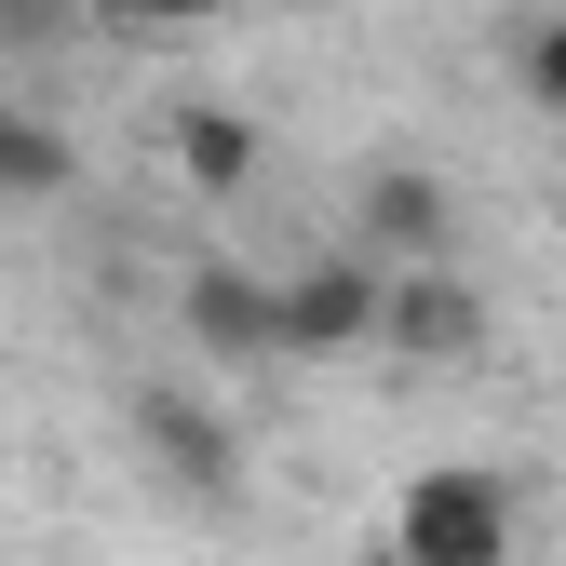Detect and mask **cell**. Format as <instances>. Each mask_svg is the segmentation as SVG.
Listing matches in <instances>:
<instances>
[{
    "instance_id": "9",
    "label": "cell",
    "mask_w": 566,
    "mask_h": 566,
    "mask_svg": "<svg viewBox=\"0 0 566 566\" xmlns=\"http://www.w3.org/2000/svg\"><path fill=\"white\" fill-rule=\"evenodd\" d=\"M513 82H526V108H553V122H566V14H539V28H526Z\"/></svg>"
},
{
    "instance_id": "1",
    "label": "cell",
    "mask_w": 566,
    "mask_h": 566,
    "mask_svg": "<svg viewBox=\"0 0 566 566\" xmlns=\"http://www.w3.org/2000/svg\"><path fill=\"white\" fill-rule=\"evenodd\" d=\"M513 472H485V459H432L391 500V566H513Z\"/></svg>"
},
{
    "instance_id": "11",
    "label": "cell",
    "mask_w": 566,
    "mask_h": 566,
    "mask_svg": "<svg viewBox=\"0 0 566 566\" xmlns=\"http://www.w3.org/2000/svg\"><path fill=\"white\" fill-rule=\"evenodd\" d=\"M122 14H135V28H217L230 0H122Z\"/></svg>"
},
{
    "instance_id": "5",
    "label": "cell",
    "mask_w": 566,
    "mask_h": 566,
    "mask_svg": "<svg viewBox=\"0 0 566 566\" xmlns=\"http://www.w3.org/2000/svg\"><path fill=\"white\" fill-rule=\"evenodd\" d=\"M378 337L391 365H459V350H485V297L459 270H378Z\"/></svg>"
},
{
    "instance_id": "10",
    "label": "cell",
    "mask_w": 566,
    "mask_h": 566,
    "mask_svg": "<svg viewBox=\"0 0 566 566\" xmlns=\"http://www.w3.org/2000/svg\"><path fill=\"white\" fill-rule=\"evenodd\" d=\"M67 41V0H0V54H54Z\"/></svg>"
},
{
    "instance_id": "8",
    "label": "cell",
    "mask_w": 566,
    "mask_h": 566,
    "mask_svg": "<svg viewBox=\"0 0 566 566\" xmlns=\"http://www.w3.org/2000/svg\"><path fill=\"white\" fill-rule=\"evenodd\" d=\"M67 176H82L67 122H28V108H0V202H54Z\"/></svg>"
},
{
    "instance_id": "6",
    "label": "cell",
    "mask_w": 566,
    "mask_h": 566,
    "mask_svg": "<svg viewBox=\"0 0 566 566\" xmlns=\"http://www.w3.org/2000/svg\"><path fill=\"white\" fill-rule=\"evenodd\" d=\"M176 324H189L202 365H283V350H270V283H256V270H230V256L176 283Z\"/></svg>"
},
{
    "instance_id": "2",
    "label": "cell",
    "mask_w": 566,
    "mask_h": 566,
    "mask_svg": "<svg viewBox=\"0 0 566 566\" xmlns=\"http://www.w3.org/2000/svg\"><path fill=\"white\" fill-rule=\"evenodd\" d=\"M135 459H149L163 485H176V500L189 513H230V485H243V446H230V418L217 405H202V391H135Z\"/></svg>"
},
{
    "instance_id": "7",
    "label": "cell",
    "mask_w": 566,
    "mask_h": 566,
    "mask_svg": "<svg viewBox=\"0 0 566 566\" xmlns=\"http://www.w3.org/2000/svg\"><path fill=\"white\" fill-rule=\"evenodd\" d=\"M176 176H189L202 202L256 189V122H243V108H176Z\"/></svg>"
},
{
    "instance_id": "4",
    "label": "cell",
    "mask_w": 566,
    "mask_h": 566,
    "mask_svg": "<svg viewBox=\"0 0 566 566\" xmlns=\"http://www.w3.org/2000/svg\"><path fill=\"white\" fill-rule=\"evenodd\" d=\"M378 337V270L365 256H311L270 283V350L283 365H324V350H365Z\"/></svg>"
},
{
    "instance_id": "3",
    "label": "cell",
    "mask_w": 566,
    "mask_h": 566,
    "mask_svg": "<svg viewBox=\"0 0 566 566\" xmlns=\"http://www.w3.org/2000/svg\"><path fill=\"white\" fill-rule=\"evenodd\" d=\"M446 230H459V202L432 163H365V189H350V256L365 270H446Z\"/></svg>"
}]
</instances>
